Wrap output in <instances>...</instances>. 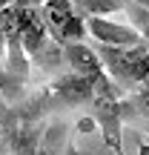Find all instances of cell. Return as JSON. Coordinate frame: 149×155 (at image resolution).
Returning a JSON list of instances; mask_svg holds the SVG:
<instances>
[{"label":"cell","mask_w":149,"mask_h":155,"mask_svg":"<svg viewBox=\"0 0 149 155\" xmlns=\"http://www.w3.org/2000/svg\"><path fill=\"white\" fill-rule=\"evenodd\" d=\"M100 63H103V72L123 89V92H132V89L144 86L149 78V43L135 46V49H118V46H103L95 43Z\"/></svg>","instance_id":"obj_1"},{"label":"cell","mask_w":149,"mask_h":155,"mask_svg":"<svg viewBox=\"0 0 149 155\" xmlns=\"http://www.w3.org/2000/svg\"><path fill=\"white\" fill-rule=\"evenodd\" d=\"M40 15H43L46 32H52V38L57 43L86 38V17L75 9L72 0H43Z\"/></svg>","instance_id":"obj_2"},{"label":"cell","mask_w":149,"mask_h":155,"mask_svg":"<svg viewBox=\"0 0 149 155\" xmlns=\"http://www.w3.org/2000/svg\"><path fill=\"white\" fill-rule=\"evenodd\" d=\"M86 32L92 35L95 43L118 46V49H135V46L146 43L129 23H115V20H109V17H100V15L86 17Z\"/></svg>","instance_id":"obj_3"},{"label":"cell","mask_w":149,"mask_h":155,"mask_svg":"<svg viewBox=\"0 0 149 155\" xmlns=\"http://www.w3.org/2000/svg\"><path fill=\"white\" fill-rule=\"evenodd\" d=\"M60 49H63L66 69L72 75H83V78L103 75V63H100L95 46H86L83 40H69V43H60Z\"/></svg>","instance_id":"obj_4"},{"label":"cell","mask_w":149,"mask_h":155,"mask_svg":"<svg viewBox=\"0 0 149 155\" xmlns=\"http://www.w3.org/2000/svg\"><path fill=\"white\" fill-rule=\"evenodd\" d=\"M121 118L123 124H135V127L149 132V86H138L121 98Z\"/></svg>","instance_id":"obj_5"},{"label":"cell","mask_w":149,"mask_h":155,"mask_svg":"<svg viewBox=\"0 0 149 155\" xmlns=\"http://www.w3.org/2000/svg\"><path fill=\"white\" fill-rule=\"evenodd\" d=\"M72 3L83 17H92V15L106 17V15H115V12H123L126 0H72Z\"/></svg>","instance_id":"obj_6"},{"label":"cell","mask_w":149,"mask_h":155,"mask_svg":"<svg viewBox=\"0 0 149 155\" xmlns=\"http://www.w3.org/2000/svg\"><path fill=\"white\" fill-rule=\"evenodd\" d=\"M123 12L129 15V26H132L135 32H138L141 38H144L146 43H149V12H146L141 3H135V0H126Z\"/></svg>","instance_id":"obj_7"},{"label":"cell","mask_w":149,"mask_h":155,"mask_svg":"<svg viewBox=\"0 0 149 155\" xmlns=\"http://www.w3.org/2000/svg\"><path fill=\"white\" fill-rule=\"evenodd\" d=\"M60 155H80V150H77V144H75V138H66V144H63Z\"/></svg>","instance_id":"obj_8"},{"label":"cell","mask_w":149,"mask_h":155,"mask_svg":"<svg viewBox=\"0 0 149 155\" xmlns=\"http://www.w3.org/2000/svg\"><path fill=\"white\" fill-rule=\"evenodd\" d=\"M138 155H149V141H141L138 144Z\"/></svg>","instance_id":"obj_9"},{"label":"cell","mask_w":149,"mask_h":155,"mask_svg":"<svg viewBox=\"0 0 149 155\" xmlns=\"http://www.w3.org/2000/svg\"><path fill=\"white\" fill-rule=\"evenodd\" d=\"M135 3H141V6H144V9L149 12V0H135Z\"/></svg>","instance_id":"obj_10"}]
</instances>
